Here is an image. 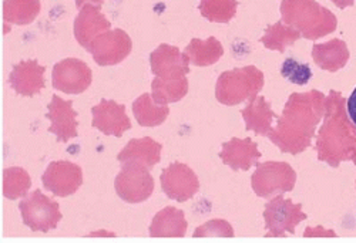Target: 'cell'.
<instances>
[{
	"instance_id": "1",
	"label": "cell",
	"mask_w": 356,
	"mask_h": 243,
	"mask_svg": "<svg viewBox=\"0 0 356 243\" xmlns=\"http://www.w3.org/2000/svg\"><path fill=\"white\" fill-rule=\"evenodd\" d=\"M325 97L319 91L295 93L289 97L277 128L270 131V140L282 151L296 156L311 145L315 128L322 118Z\"/></svg>"
},
{
	"instance_id": "2",
	"label": "cell",
	"mask_w": 356,
	"mask_h": 243,
	"mask_svg": "<svg viewBox=\"0 0 356 243\" xmlns=\"http://www.w3.org/2000/svg\"><path fill=\"white\" fill-rule=\"evenodd\" d=\"M284 23L293 27L308 40H318L337 28V17L316 0H282Z\"/></svg>"
},
{
	"instance_id": "3",
	"label": "cell",
	"mask_w": 356,
	"mask_h": 243,
	"mask_svg": "<svg viewBox=\"0 0 356 243\" xmlns=\"http://www.w3.org/2000/svg\"><path fill=\"white\" fill-rule=\"evenodd\" d=\"M264 85V74L254 66L234 69L218 77L216 96L224 106H236L244 101H252Z\"/></svg>"
},
{
	"instance_id": "4",
	"label": "cell",
	"mask_w": 356,
	"mask_h": 243,
	"mask_svg": "<svg viewBox=\"0 0 356 243\" xmlns=\"http://www.w3.org/2000/svg\"><path fill=\"white\" fill-rule=\"evenodd\" d=\"M114 188L118 198L129 203L147 201L154 192V179L148 167L137 162H123L122 171L115 176Z\"/></svg>"
},
{
	"instance_id": "5",
	"label": "cell",
	"mask_w": 356,
	"mask_h": 243,
	"mask_svg": "<svg viewBox=\"0 0 356 243\" xmlns=\"http://www.w3.org/2000/svg\"><path fill=\"white\" fill-rule=\"evenodd\" d=\"M19 209L23 224L33 232L46 233L57 228V224L62 221L60 206L39 190L29 194L19 203Z\"/></svg>"
},
{
	"instance_id": "6",
	"label": "cell",
	"mask_w": 356,
	"mask_h": 243,
	"mask_svg": "<svg viewBox=\"0 0 356 243\" xmlns=\"http://www.w3.org/2000/svg\"><path fill=\"white\" fill-rule=\"evenodd\" d=\"M296 174L286 162H264L259 164L251 178L254 192L259 198H271L282 195L295 187Z\"/></svg>"
},
{
	"instance_id": "7",
	"label": "cell",
	"mask_w": 356,
	"mask_h": 243,
	"mask_svg": "<svg viewBox=\"0 0 356 243\" xmlns=\"http://www.w3.org/2000/svg\"><path fill=\"white\" fill-rule=\"evenodd\" d=\"M264 218L265 226L270 231L266 236L284 237L286 233L293 235L295 226L305 221L307 215L301 210V205H295L291 199L278 195L265 206Z\"/></svg>"
},
{
	"instance_id": "8",
	"label": "cell",
	"mask_w": 356,
	"mask_h": 243,
	"mask_svg": "<svg viewBox=\"0 0 356 243\" xmlns=\"http://www.w3.org/2000/svg\"><path fill=\"white\" fill-rule=\"evenodd\" d=\"M99 66H115L122 63L133 50V42L123 28H114L96 37L86 49Z\"/></svg>"
},
{
	"instance_id": "9",
	"label": "cell",
	"mask_w": 356,
	"mask_h": 243,
	"mask_svg": "<svg viewBox=\"0 0 356 243\" xmlns=\"http://www.w3.org/2000/svg\"><path fill=\"white\" fill-rule=\"evenodd\" d=\"M53 87L66 94H81L93 81L92 69L79 58H65L57 63L51 74Z\"/></svg>"
},
{
	"instance_id": "10",
	"label": "cell",
	"mask_w": 356,
	"mask_h": 243,
	"mask_svg": "<svg viewBox=\"0 0 356 243\" xmlns=\"http://www.w3.org/2000/svg\"><path fill=\"white\" fill-rule=\"evenodd\" d=\"M43 187L56 196L66 198L83 185V171L70 161H53L42 176Z\"/></svg>"
},
{
	"instance_id": "11",
	"label": "cell",
	"mask_w": 356,
	"mask_h": 243,
	"mask_svg": "<svg viewBox=\"0 0 356 243\" xmlns=\"http://www.w3.org/2000/svg\"><path fill=\"white\" fill-rule=\"evenodd\" d=\"M160 179L164 194L177 202L191 199L200 190V182L195 172L181 162H174L167 167Z\"/></svg>"
},
{
	"instance_id": "12",
	"label": "cell",
	"mask_w": 356,
	"mask_h": 243,
	"mask_svg": "<svg viewBox=\"0 0 356 243\" xmlns=\"http://www.w3.org/2000/svg\"><path fill=\"white\" fill-rule=\"evenodd\" d=\"M92 126L106 135L120 138L131 128V121L126 114V106L113 100H102L100 104L92 108Z\"/></svg>"
},
{
	"instance_id": "13",
	"label": "cell",
	"mask_w": 356,
	"mask_h": 243,
	"mask_svg": "<svg viewBox=\"0 0 356 243\" xmlns=\"http://www.w3.org/2000/svg\"><path fill=\"white\" fill-rule=\"evenodd\" d=\"M46 117L51 123L49 133L57 137V142H69L77 137V112L73 110L72 101L63 100L54 94L49 104V112Z\"/></svg>"
},
{
	"instance_id": "14",
	"label": "cell",
	"mask_w": 356,
	"mask_h": 243,
	"mask_svg": "<svg viewBox=\"0 0 356 243\" xmlns=\"http://www.w3.org/2000/svg\"><path fill=\"white\" fill-rule=\"evenodd\" d=\"M46 67L40 66L38 60H23L16 65L9 76V83L19 96L33 97L44 88Z\"/></svg>"
},
{
	"instance_id": "15",
	"label": "cell",
	"mask_w": 356,
	"mask_h": 243,
	"mask_svg": "<svg viewBox=\"0 0 356 243\" xmlns=\"http://www.w3.org/2000/svg\"><path fill=\"white\" fill-rule=\"evenodd\" d=\"M110 27L111 23L102 13V9L93 5H86L80 9L74 20V37L80 46L87 49L96 37L108 32Z\"/></svg>"
},
{
	"instance_id": "16",
	"label": "cell",
	"mask_w": 356,
	"mask_h": 243,
	"mask_svg": "<svg viewBox=\"0 0 356 243\" xmlns=\"http://www.w3.org/2000/svg\"><path fill=\"white\" fill-rule=\"evenodd\" d=\"M220 158L234 171H248L261 158V153L258 151V145L251 138H232L222 144Z\"/></svg>"
},
{
	"instance_id": "17",
	"label": "cell",
	"mask_w": 356,
	"mask_h": 243,
	"mask_svg": "<svg viewBox=\"0 0 356 243\" xmlns=\"http://www.w3.org/2000/svg\"><path fill=\"white\" fill-rule=\"evenodd\" d=\"M188 56L181 53L180 49L170 46V44H160L152 54H150V66L153 74L157 76H170L175 73H190L188 67Z\"/></svg>"
},
{
	"instance_id": "18",
	"label": "cell",
	"mask_w": 356,
	"mask_h": 243,
	"mask_svg": "<svg viewBox=\"0 0 356 243\" xmlns=\"http://www.w3.org/2000/svg\"><path fill=\"white\" fill-rule=\"evenodd\" d=\"M152 91L154 101L161 106L180 101L188 93L187 74L175 73L170 76H157L152 83Z\"/></svg>"
},
{
	"instance_id": "19",
	"label": "cell",
	"mask_w": 356,
	"mask_h": 243,
	"mask_svg": "<svg viewBox=\"0 0 356 243\" xmlns=\"http://www.w3.org/2000/svg\"><path fill=\"white\" fill-rule=\"evenodd\" d=\"M161 151L163 145L154 141L152 137L134 138L129 141L122 153L117 156V160L122 164L127 161H137L148 168H153L161 160Z\"/></svg>"
},
{
	"instance_id": "20",
	"label": "cell",
	"mask_w": 356,
	"mask_h": 243,
	"mask_svg": "<svg viewBox=\"0 0 356 243\" xmlns=\"http://www.w3.org/2000/svg\"><path fill=\"white\" fill-rule=\"evenodd\" d=\"M187 221L184 212L174 206H167L157 212L152 226L150 236L153 237H184L187 232Z\"/></svg>"
},
{
	"instance_id": "21",
	"label": "cell",
	"mask_w": 356,
	"mask_h": 243,
	"mask_svg": "<svg viewBox=\"0 0 356 243\" xmlns=\"http://www.w3.org/2000/svg\"><path fill=\"white\" fill-rule=\"evenodd\" d=\"M314 62L326 72H338L349 60V51L345 42L335 39L323 44H315L312 49Z\"/></svg>"
},
{
	"instance_id": "22",
	"label": "cell",
	"mask_w": 356,
	"mask_h": 243,
	"mask_svg": "<svg viewBox=\"0 0 356 243\" xmlns=\"http://www.w3.org/2000/svg\"><path fill=\"white\" fill-rule=\"evenodd\" d=\"M42 9L40 0H5L3 22L6 24L3 32H9V26H27L35 22Z\"/></svg>"
},
{
	"instance_id": "23",
	"label": "cell",
	"mask_w": 356,
	"mask_h": 243,
	"mask_svg": "<svg viewBox=\"0 0 356 243\" xmlns=\"http://www.w3.org/2000/svg\"><path fill=\"white\" fill-rule=\"evenodd\" d=\"M241 114L248 131H254L258 135L270 134L271 123L275 118V114L271 110L270 103L264 97H257L255 100L250 101L248 107L241 111Z\"/></svg>"
},
{
	"instance_id": "24",
	"label": "cell",
	"mask_w": 356,
	"mask_h": 243,
	"mask_svg": "<svg viewBox=\"0 0 356 243\" xmlns=\"http://www.w3.org/2000/svg\"><path fill=\"white\" fill-rule=\"evenodd\" d=\"M133 112L137 123L143 127H159L170 114L168 106H161L154 101L152 94H143L133 103Z\"/></svg>"
},
{
	"instance_id": "25",
	"label": "cell",
	"mask_w": 356,
	"mask_h": 243,
	"mask_svg": "<svg viewBox=\"0 0 356 243\" xmlns=\"http://www.w3.org/2000/svg\"><path fill=\"white\" fill-rule=\"evenodd\" d=\"M184 53L188 56L190 63L198 67H205L217 63L224 54V49L216 37H209L207 40L193 39Z\"/></svg>"
},
{
	"instance_id": "26",
	"label": "cell",
	"mask_w": 356,
	"mask_h": 243,
	"mask_svg": "<svg viewBox=\"0 0 356 243\" xmlns=\"http://www.w3.org/2000/svg\"><path fill=\"white\" fill-rule=\"evenodd\" d=\"M302 35L293 27L278 22L266 27L265 35L261 37V43L270 50L284 53L288 46H292Z\"/></svg>"
},
{
	"instance_id": "27",
	"label": "cell",
	"mask_w": 356,
	"mask_h": 243,
	"mask_svg": "<svg viewBox=\"0 0 356 243\" xmlns=\"http://www.w3.org/2000/svg\"><path fill=\"white\" fill-rule=\"evenodd\" d=\"M32 187V178L23 168L13 167L3 171V196L15 201L22 196H26Z\"/></svg>"
},
{
	"instance_id": "28",
	"label": "cell",
	"mask_w": 356,
	"mask_h": 243,
	"mask_svg": "<svg viewBox=\"0 0 356 243\" xmlns=\"http://www.w3.org/2000/svg\"><path fill=\"white\" fill-rule=\"evenodd\" d=\"M238 2L236 0H201V15L213 23H228L236 13Z\"/></svg>"
},
{
	"instance_id": "29",
	"label": "cell",
	"mask_w": 356,
	"mask_h": 243,
	"mask_svg": "<svg viewBox=\"0 0 356 243\" xmlns=\"http://www.w3.org/2000/svg\"><path fill=\"white\" fill-rule=\"evenodd\" d=\"M281 74L291 83L305 85L312 78V70L308 65L298 63L295 58H286L282 67Z\"/></svg>"
},
{
	"instance_id": "30",
	"label": "cell",
	"mask_w": 356,
	"mask_h": 243,
	"mask_svg": "<svg viewBox=\"0 0 356 243\" xmlns=\"http://www.w3.org/2000/svg\"><path fill=\"white\" fill-rule=\"evenodd\" d=\"M194 236L195 237H205V236L229 237V236H234V232H232V228L228 222H225V221H211L209 224L200 226L194 232Z\"/></svg>"
},
{
	"instance_id": "31",
	"label": "cell",
	"mask_w": 356,
	"mask_h": 243,
	"mask_svg": "<svg viewBox=\"0 0 356 243\" xmlns=\"http://www.w3.org/2000/svg\"><path fill=\"white\" fill-rule=\"evenodd\" d=\"M346 111L349 115V119L352 121V124L356 127V88L352 91L350 97L348 99V104H346Z\"/></svg>"
},
{
	"instance_id": "32",
	"label": "cell",
	"mask_w": 356,
	"mask_h": 243,
	"mask_svg": "<svg viewBox=\"0 0 356 243\" xmlns=\"http://www.w3.org/2000/svg\"><path fill=\"white\" fill-rule=\"evenodd\" d=\"M103 3H104V0H76V6L79 9H81L86 5H93V6L99 8V9H102Z\"/></svg>"
},
{
	"instance_id": "33",
	"label": "cell",
	"mask_w": 356,
	"mask_h": 243,
	"mask_svg": "<svg viewBox=\"0 0 356 243\" xmlns=\"http://www.w3.org/2000/svg\"><path fill=\"white\" fill-rule=\"evenodd\" d=\"M332 2H334L338 8L345 9V8H348V6H352V5L355 3V0H332Z\"/></svg>"
}]
</instances>
